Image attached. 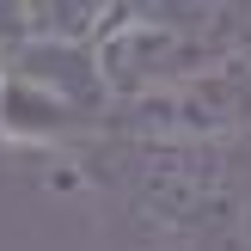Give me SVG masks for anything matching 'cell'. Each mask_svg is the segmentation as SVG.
<instances>
[{
  "mask_svg": "<svg viewBox=\"0 0 251 251\" xmlns=\"http://www.w3.org/2000/svg\"><path fill=\"white\" fill-rule=\"evenodd\" d=\"M135 202L178 239L227 233L239 215L227 141H135Z\"/></svg>",
  "mask_w": 251,
  "mask_h": 251,
  "instance_id": "1",
  "label": "cell"
},
{
  "mask_svg": "<svg viewBox=\"0 0 251 251\" xmlns=\"http://www.w3.org/2000/svg\"><path fill=\"white\" fill-rule=\"evenodd\" d=\"M110 110H123L117 123L135 141H233L251 129V55L233 49V55L184 74L166 92L123 98Z\"/></svg>",
  "mask_w": 251,
  "mask_h": 251,
  "instance_id": "2",
  "label": "cell"
},
{
  "mask_svg": "<svg viewBox=\"0 0 251 251\" xmlns=\"http://www.w3.org/2000/svg\"><path fill=\"white\" fill-rule=\"evenodd\" d=\"M92 55H98L104 86H110V104H123V98H147V92L178 86L184 74L221 61L227 49H215L208 37L184 31V25L159 19V12H117V19L98 25Z\"/></svg>",
  "mask_w": 251,
  "mask_h": 251,
  "instance_id": "3",
  "label": "cell"
},
{
  "mask_svg": "<svg viewBox=\"0 0 251 251\" xmlns=\"http://www.w3.org/2000/svg\"><path fill=\"white\" fill-rule=\"evenodd\" d=\"M6 68H19L25 80L61 92L74 110H86L92 123L110 117V86H104V74H98L92 37H37V31H25L19 43L6 49Z\"/></svg>",
  "mask_w": 251,
  "mask_h": 251,
  "instance_id": "4",
  "label": "cell"
},
{
  "mask_svg": "<svg viewBox=\"0 0 251 251\" xmlns=\"http://www.w3.org/2000/svg\"><path fill=\"white\" fill-rule=\"evenodd\" d=\"M74 135H92V117L74 110L61 92L25 80L19 68H0V141L19 153H61Z\"/></svg>",
  "mask_w": 251,
  "mask_h": 251,
  "instance_id": "5",
  "label": "cell"
},
{
  "mask_svg": "<svg viewBox=\"0 0 251 251\" xmlns=\"http://www.w3.org/2000/svg\"><path fill=\"white\" fill-rule=\"evenodd\" d=\"M104 19H117L110 0H25V31L37 37H98Z\"/></svg>",
  "mask_w": 251,
  "mask_h": 251,
  "instance_id": "6",
  "label": "cell"
},
{
  "mask_svg": "<svg viewBox=\"0 0 251 251\" xmlns=\"http://www.w3.org/2000/svg\"><path fill=\"white\" fill-rule=\"evenodd\" d=\"M25 37V0H0V49H12Z\"/></svg>",
  "mask_w": 251,
  "mask_h": 251,
  "instance_id": "7",
  "label": "cell"
},
{
  "mask_svg": "<svg viewBox=\"0 0 251 251\" xmlns=\"http://www.w3.org/2000/svg\"><path fill=\"white\" fill-rule=\"evenodd\" d=\"M117 12H147V0H110Z\"/></svg>",
  "mask_w": 251,
  "mask_h": 251,
  "instance_id": "8",
  "label": "cell"
},
{
  "mask_svg": "<svg viewBox=\"0 0 251 251\" xmlns=\"http://www.w3.org/2000/svg\"><path fill=\"white\" fill-rule=\"evenodd\" d=\"M0 68H6V49H0Z\"/></svg>",
  "mask_w": 251,
  "mask_h": 251,
  "instance_id": "9",
  "label": "cell"
}]
</instances>
